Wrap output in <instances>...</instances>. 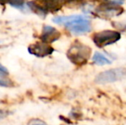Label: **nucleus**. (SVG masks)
<instances>
[{
  "label": "nucleus",
  "instance_id": "obj_1",
  "mask_svg": "<svg viewBox=\"0 0 126 125\" xmlns=\"http://www.w3.org/2000/svg\"><path fill=\"white\" fill-rule=\"evenodd\" d=\"M52 21L57 24L63 25L72 34L81 35L91 31V22L88 18L84 15H73L69 16H56Z\"/></svg>",
  "mask_w": 126,
  "mask_h": 125
},
{
  "label": "nucleus",
  "instance_id": "obj_2",
  "mask_svg": "<svg viewBox=\"0 0 126 125\" xmlns=\"http://www.w3.org/2000/svg\"><path fill=\"white\" fill-rule=\"evenodd\" d=\"M91 52L92 50L89 46L80 41H75L67 52V57L72 63L77 66H82L89 60Z\"/></svg>",
  "mask_w": 126,
  "mask_h": 125
},
{
  "label": "nucleus",
  "instance_id": "obj_3",
  "mask_svg": "<svg viewBox=\"0 0 126 125\" xmlns=\"http://www.w3.org/2000/svg\"><path fill=\"white\" fill-rule=\"evenodd\" d=\"M121 39V34L118 31L104 30L94 33L92 40L94 45L99 48H104L107 45L118 42Z\"/></svg>",
  "mask_w": 126,
  "mask_h": 125
},
{
  "label": "nucleus",
  "instance_id": "obj_4",
  "mask_svg": "<svg viewBox=\"0 0 126 125\" xmlns=\"http://www.w3.org/2000/svg\"><path fill=\"white\" fill-rule=\"evenodd\" d=\"M124 78H126V68H118L100 72L95 77L94 82L98 84H107L113 83Z\"/></svg>",
  "mask_w": 126,
  "mask_h": 125
},
{
  "label": "nucleus",
  "instance_id": "obj_5",
  "mask_svg": "<svg viewBox=\"0 0 126 125\" xmlns=\"http://www.w3.org/2000/svg\"><path fill=\"white\" fill-rule=\"evenodd\" d=\"M122 3L116 1H106L101 3L96 9V13L103 17H112L120 15L124 12V9L120 7Z\"/></svg>",
  "mask_w": 126,
  "mask_h": 125
},
{
  "label": "nucleus",
  "instance_id": "obj_6",
  "mask_svg": "<svg viewBox=\"0 0 126 125\" xmlns=\"http://www.w3.org/2000/svg\"><path fill=\"white\" fill-rule=\"evenodd\" d=\"M53 52H54L53 47H51L49 44L45 43L43 41L36 42L28 46V52L38 57H47V56L52 54Z\"/></svg>",
  "mask_w": 126,
  "mask_h": 125
},
{
  "label": "nucleus",
  "instance_id": "obj_7",
  "mask_svg": "<svg viewBox=\"0 0 126 125\" xmlns=\"http://www.w3.org/2000/svg\"><path fill=\"white\" fill-rule=\"evenodd\" d=\"M60 36H61V33L58 29L51 27V26H45L42 30L40 40L45 43L50 44L58 40L60 38Z\"/></svg>",
  "mask_w": 126,
  "mask_h": 125
},
{
  "label": "nucleus",
  "instance_id": "obj_8",
  "mask_svg": "<svg viewBox=\"0 0 126 125\" xmlns=\"http://www.w3.org/2000/svg\"><path fill=\"white\" fill-rule=\"evenodd\" d=\"M46 9L51 11H58L65 3L70 2V0H45Z\"/></svg>",
  "mask_w": 126,
  "mask_h": 125
},
{
  "label": "nucleus",
  "instance_id": "obj_9",
  "mask_svg": "<svg viewBox=\"0 0 126 125\" xmlns=\"http://www.w3.org/2000/svg\"><path fill=\"white\" fill-rule=\"evenodd\" d=\"M92 60L94 63L97 65H107L111 63V61L100 52H95L92 57Z\"/></svg>",
  "mask_w": 126,
  "mask_h": 125
},
{
  "label": "nucleus",
  "instance_id": "obj_10",
  "mask_svg": "<svg viewBox=\"0 0 126 125\" xmlns=\"http://www.w3.org/2000/svg\"><path fill=\"white\" fill-rule=\"evenodd\" d=\"M27 4H28V8H29L33 13L37 14L38 15L46 16V15H47V9L42 8L41 6L38 5L36 3H34V2H28V3H27Z\"/></svg>",
  "mask_w": 126,
  "mask_h": 125
},
{
  "label": "nucleus",
  "instance_id": "obj_11",
  "mask_svg": "<svg viewBox=\"0 0 126 125\" xmlns=\"http://www.w3.org/2000/svg\"><path fill=\"white\" fill-rule=\"evenodd\" d=\"M25 0H9L8 3L15 8H21L23 6Z\"/></svg>",
  "mask_w": 126,
  "mask_h": 125
},
{
  "label": "nucleus",
  "instance_id": "obj_12",
  "mask_svg": "<svg viewBox=\"0 0 126 125\" xmlns=\"http://www.w3.org/2000/svg\"><path fill=\"white\" fill-rule=\"evenodd\" d=\"M0 86L10 87V86H12V82L9 79H5V76H0Z\"/></svg>",
  "mask_w": 126,
  "mask_h": 125
},
{
  "label": "nucleus",
  "instance_id": "obj_13",
  "mask_svg": "<svg viewBox=\"0 0 126 125\" xmlns=\"http://www.w3.org/2000/svg\"><path fill=\"white\" fill-rule=\"evenodd\" d=\"M28 125H47V124L44 121L40 120V119H32L31 121H29Z\"/></svg>",
  "mask_w": 126,
  "mask_h": 125
},
{
  "label": "nucleus",
  "instance_id": "obj_14",
  "mask_svg": "<svg viewBox=\"0 0 126 125\" xmlns=\"http://www.w3.org/2000/svg\"><path fill=\"white\" fill-rule=\"evenodd\" d=\"M9 115V112L7 111H0V120L5 118Z\"/></svg>",
  "mask_w": 126,
  "mask_h": 125
},
{
  "label": "nucleus",
  "instance_id": "obj_15",
  "mask_svg": "<svg viewBox=\"0 0 126 125\" xmlns=\"http://www.w3.org/2000/svg\"><path fill=\"white\" fill-rule=\"evenodd\" d=\"M0 73L3 74V75H8V70H7V69L5 68L4 66H3L1 63H0Z\"/></svg>",
  "mask_w": 126,
  "mask_h": 125
},
{
  "label": "nucleus",
  "instance_id": "obj_16",
  "mask_svg": "<svg viewBox=\"0 0 126 125\" xmlns=\"http://www.w3.org/2000/svg\"><path fill=\"white\" fill-rule=\"evenodd\" d=\"M9 0H0V4H4V3H8Z\"/></svg>",
  "mask_w": 126,
  "mask_h": 125
},
{
  "label": "nucleus",
  "instance_id": "obj_17",
  "mask_svg": "<svg viewBox=\"0 0 126 125\" xmlns=\"http://www.w3.org/2000/svg\"><path fill=\"white\" fill-rule=\"evenodd\" d=\"M94 1H96V2H102V3H105V2H106L107 0H94Z\"/></svg>",
  "mask_w": 126,
  "mask_h": 125
},
{
  "label": "nucleus",
  "instance_id": "obj_18",
  "mask_svg": "<svg viewBox=\"0 0 126 125\" xmlns=\"http://www.w3.org/2000/svg\"><path fill=\"white\" fill-rule=\"evenodd\" d=\"M3 75H3V74L0 73V76H3Z\"/></svg>",
  "mask_w": 126,
  "mask_h": 125
}]
</instances>
